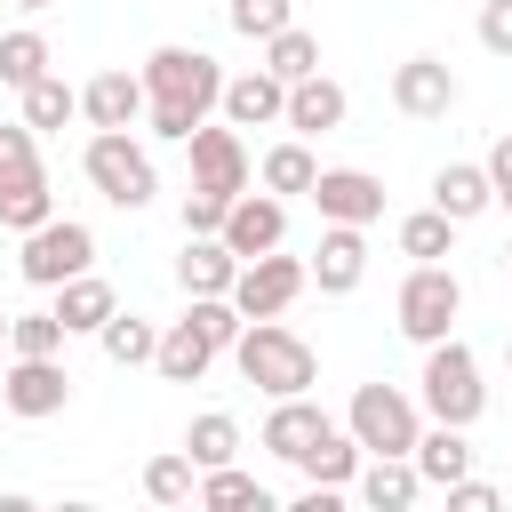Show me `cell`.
<instances>
[{
  "mask_svg": "<svg viewBox=\"0 0 512 512\" xmlns=\"http://www.w3.org/2000/svg\"><path fill=\"white\" fill-rule=\"evenodd\" d=\"M112 312H120V304H112V288H104L96 272H72V280L56 288V320H64L72 336H96V328H104Z\"/></svg>",
  "mask_w": 512,
  "mask_h": 512,
  "instance_id": "23",
  "label": "cell"
},
{
  "mask_svg": "<svg viewBox=\"0 0 512 512\" xmlns=\"http://www.w3.org/2000/svg\"><path fill=\"white\" fill-rule=\"evenodd\" d=\"M496 200H504V208H512V192H496Z\"/></svg>",
  "mask_w": 512,
  "mask_h": 512,
  "instance_id": "48",
  "label": "cell"
},
{
  "mask_svg": "<svg viewBox=\"0 0 512 512\" xmlns=\"http://www.w3.org/2000/svg\"><path fill=\"white\" fill-rule=\"evenodd\" d=\"M144 72H96L88 88H80V112H88V128H136L144 120Z\"/></svg>",
  "mask_w": 512,
  "mask_h": 512,
  "instance_id": "16",
  "label": "cell"
},
{
  "mask_svg": "<svg viewBox=\"0 0 512 512\" xmlns=\"http://www.w3.org/2000/svg\"><path fill=\"white\" fill-rule=\"evenodd\" d=\"M72 112H80V96H72L56 72H40V80L24 88V120H32V128H64Z\"/></svg>",
  "mask_w": 512,
  "mask_h": 512,
  "instance_id": "35",
  "label": "cell"
},
{
  "mask_svg": "<svg viewBox=\"0 0 512 512\" xmlns=\"http://www.w3.org/2000/svg\"><path fill=\"white\" fill-rule=\"evenodd\" d=\"M24 168H40L32 160V120H0V176H24Z\"/></svg>",
  "mask_w": 512,
  "mask_h": 512,
  "instance_id": "40",
  "label": "cell"
},
{
  "mask_svg": "<svg viewBox=\"0 0 512 512\" xmlns=\"http://www.w3.org/2000/svg\"><path fill=\"white\" fill-rule=\"evenodd\" d=\"M200 504H216V512H240V504H256V512H272V496L240 472V464H216V472H200Z\"/></svg>",
  "mask_w": 512,
  "mask_h": 512,
  "instance_id": "34",
  "label": "cell"
},
{
  "mask_svg": "<svg viewBox=\"0 0 512 512\" xmlns=\"http://www.w3.org/2000/svg\"><path fill=\"white\" fill-rule=\"evenodd\" d=\"M448 240H456V216H448V208H416V216H400V256L440 264V256H448Z\"/></svg>",
  "mask_w": 512,
  "mask_h": 512,
  "instance_id": "30",
  "label": "cell"
},
{
  "mask_svg": "<svg viewBox=\"0 0 512 512\" xmlns=\"http://www.w3.org/2000/svg\"><path fill=\"white\" fill-rule=\"evenodd\" d=\"M424 408H432V424H472L480 408H488V384H480V360H472V344H456V336H440V344H424Z\"/></svg>",
  "mask_w": 512,
  "mask_h": 512,
  "instance_id": "3",
  "label": "cell"
},
{
  "mask_svg": "<svg viewBox=\"0 0 512 512\" xmlns=\"http://www.w3.org/2000/svg\"><path fill=\"white\" fill-rule=\"evenodd\" d=\"M312 288V264H296V256H248L240 264V280H232V304H240V320H280L296 296Z\"/></svg>",
  "mask_w": 512,
  "mask_h": 512,
  "instance_id": "8",
  "label": "cell"
},
{
  "mask_svg": "<svg viewBox=\"0 0 512 512\" xmlns=\"http://www.w3.org/2000/svg\"><path fill=\"white\" fill-rule=\"evenodd\" d=\"M224 216H232V200H224V192H208V184H192V192H184V232H224Z\"/></svg>",
  "mask_w": 512,
  "mask_h": 512,
  "instance_id": "39",
  "label": "cell"
},
{
  "mask_svg": "<svg viewBox=\"0 0 512 512\" xmlns=\"http://www.w3.org/2000/svg\"><path fill=\"white\" fill-rule=\"evenodd\" d=\"M304 200L320 208V224H376L384 216V184L368 168H320Z\"/></svg>",
  "mask_w": 512,
  "mask_h": 512,
  "instance_id": "10",
  "label": "cell"
},
{
  "mask_svg": "<svg viewBox=\"0 0 512 512\" xmlns=\"http://www.w3.org/2000/svg\"><path fill=\"white\" fill-rule=\"evenodd\" d=\"M144 496H152V504H192V496H200V464H192L184 448L152 456V464H144Z\"/></svg>",
  "mask_w": 512,
  "mask_h": 512,
  "instance_id": "31",
  "label": "cell"
},
{
  "mask_svg": "<svg viewBox=\"0 0 512 512\" xmlns=\"http://www.w3.org/2000/svg\"><path fill=\"white\" fill-rule=\"evenodd\" d=\"M264 72H280V80H304V72H320V40H312L304 24L272 32V40H264Z\"/></svg>",
  "mask_w": 512,
  "mask_h": 512,
  "instance_id": "32",
  "label": "cell"
},
{
  "mask_svg": "<svg viewBox=\"0 0 512 512\" xmlns=\"http://www.w3.org/2000/svg\"><path fill=\"white\" fill-rule=\"evenodd\" d=\"M8 320H16V312H0V344H8Z\"/></svg>",
  "mask_w": 512,
  "mask_h": 512,
  "instance_id": "45",
  "label": "cell"
},
{
  "mask_svg": "<svg viewBox=\"0 0 512 512\" xmlns=\"http://www.w3.org/2000/svg\"><path fill=\"white\" fill-rule=\"evenodd\" d=\"M320 432H328V416H320V408H312L304 392H288V400H272V416H264L256 448H272V456H288V464H296V456H304V448H312Z\"/></svg>",
  "mask_w": 512,
  "mask_h": 512,
  "instance_id": "19",
  "label": "cell"
},
{
  "mask_svg": "<svg viewBox=\"0 0 512 512\" xmlns=\"http://www.w3.org/2000/svg\"><path fill=\"white\" fill-rule=\"evenodd\" d=\"M48 64H56V56H48V40H40L32 24H24V32H0V88H16V96H24Z\"/></svg>",
  "mask_w": 512,
  "mask_h": 512,
  "instance_id": "29",
  "label": "cell"
},
{
  "mask_svg": "<svg viewBox=\"0 0 512 512\" xmlns=\"http://www.w3.org/2000/svg\"><path fill=\"white\" fill-rule=\"evenodd\" d=\"M232 360H240V376H248L256 392H272V400L312 392V376H320L312 344H304V336H288L280 320H248V328H240V344H232Z\"/></svg>",
  "mask_w": 512,
  "mask_h": 512,
  "instance_id": "2",
  "label": "cell"
},
{
  "mask_svg": "<svg viewBox=\"0 0 512 512\" xmlns=\"http://www.w3.org/2000/svg\"><path fill=\"white\" fill-rule=\"evenodd\" d=\"M480 48L488 56H512V0H488L480 8Z\"/></svg>",
  "mask_w": 512,
  "mask_h": 512,
  "instance_id": "41",
  "label": "cell"
},
{
  "mask_svg": "<svg viewBox=\"0 0 512 512\" xmlns=\"http://www.w3.org/2000/svg\"><path fill=\"white\" fill-rule=\"evenodd\" d=\"M64 400H72V376H64L56 352H48V360H40V352H16V360H8V376H0V408H8V416H32V424H40V416H56Z\"/></svg>",
  "mask_w": 512,
  "mask_h": 512,
  "instance_id": "9",
  "label": "cell"
},
{
  "mask_svg": "<svg viewBox=\"0 0 512 512\" xmlns=\"http://www.w3.org/2000/svg\"><path fill=\"white\" fill-rule=\"evenodd\" d=\"M64 336H72V328L56 320V304H48V312H16V320H8V352H40V360H48V352H64Z\"/></svg>",
  "mask_w": 512,
  "mask_h": 512,
  "instance_id": "36",
  "label": "cell"
},
{
  "mask_svg": "<svg viewBox=\"0 0 512 512\" xmlns=\"http://www.w3.org/2000/svg\"><path fill=\"white\" fill-rule=\"evenodd\" d=\"M144 120H152V136H168V144H192V128L224 104V72H216V56L208 48H152L144 56Z\"/></svg>",
  "mask_w": 512,
  "mask_h": 512,
  "instance_id": "1",
  "label": "cell"
},
{
  "mask_svg": "<svg viewBox=\"0 0 512 512\" xmlns=\"http://www.w3.org/2000/svg\"><path fill=\"white\" fill-rule=\"evenodd\" d=\"M296 16H288V0H232V32H248V40H272V32H288Z\"/></svg>",
  "mask_w": 512,
  "mask_h": 512,
  "instance_id": "38",
  "label": "cell"
},
{
  "mask_svg": "<svg viewBox=\"0 0 512 512\" xmlns=\"http://www.w3.org/2000/svg\"><path fill=\"white\" fill-rule=\"evenodd\" d=\"M392 104H400L408 120H448V112H456V72H448L440 56H408V64L392 72Z\"/></svg>",
  "mask_w": 512,
  "mask_h": 512,
  "instance_id": "13",
  "label": "cell"
},
{
  "mask_svg": "<svg viewBox=\"0 0 512 512\" xmlns=\"http://www.w3.org/2000/svg\"><path fill=\"white\" fill-rule=\"evenodd\" d=\"M208 360H216V344L192 328V312H184L176 328H160V352H152V368H160L168 384H200V376H208Z\"/></svg>",
  "mask_w": 512,
  "mask_h": 512,
  "instance_id": "21",
  "label": "cell"
},
{
  "mask_svg": "<svg viewBox=\"0 0 512 512\" xmlns=\"http://www.w3.org/2000/svg\"><path fill=\"white\" fill-rule=\"evenodd\" d=\"M96 264V232L88 224H72V216H48V224H32L24 232V256H16V272L32 280V288H64L72 272H88Z\"/></svg>",
  "mask_w": 512,
  "mask_h": 512,
  "instance_id": "6",
  "label": "cell"
},
{
  "mask_svg": "<svg viewBox=\"0 0 512 512\" xmlns=\"http://www.w3.org/2000/svg\"><path fill=\"white\" fill-rule=\"evenodd\" d=\"M360 456H368V448H360L352 432H336V424H328L296 464H304V480H312V488H344V480H360Z\"/></svg>",
  "mask_w": 512,
  "mask_h": 512,
  "instance_id": "24",
  "label": "cell"
},
{
  "mask_svg": "<svg viewBox=\"0 0 512 512\" xmlns=\"http://www.w3.org/2000/svg\"><path fill=\"white\" fill-rule=\"evenodd\" d=\"M176 280H184V296H232V280H240V256L224 248V232H184Z\"/></svg>",
  "mask_w": 512,
  "mask_h": 512,
  "instance_id": "15",
  "label": "cell"
},
{
  "mask_svg": "<svg viewBox=\"0 0 512 512\" xmlns=\"http://www.w3.org/2000/svg\"><path fill=\"white\" fill-rule=\"evenodd\" d=\"M400 336L408 344H440L448 328H456V312H464V288H456V272L448 264H416L408 280H400Z\"/></svg>",
  "mask_w": 512,
  "mask_h": 512,
  "instance_id": "7",
  "label": "cell"
},
{
  "mask_svg": "<svg viewBox=\"0 0 512 512\" xmlns=\"http://www.w3.org/2000/svg\"><path fill=\"white\" fill-rule=\"evenodd\" d=\"M504 368H512V336H504Z\"/></svg>",
  "mask_w": 512,
  "mask_h": 512,
  "instance_id": "46",
  "label": "cell"
},
{
  "mask_svg": "<svg viewBox=\"0 0 512 512\" xmlns=\"http://www.w3.org/2000/svg\"><path fill=\"white\" fill-rule=\"evenodd\" d=\"M192 184H208V192H224V200H240L248 192V144H240V128L224 120V128H192Z\"/></svg>",
  "mask_w": 512,
  "mask_h": 512,
  "instance_id": "11",
  "label": "cell"
},
{
  "mask_svg": "<svg viewBox=\"0 0 512 512\" xmlns=\"http://www.w3.org/2000/svg\"><path fill=\"white\" fill-rule=\"evenodd\" d=\"M416 472H424V488L464 480V472H472V440H464V424H432V432H416Z\"/></svg>",
  "mask_w": 512,
  "mask_h": 512,
  "instance_id": "22",
  "label": "cell"
},
{
  "mask_svg": "<svg viewBox=\"0 0 512 512\" xmlns=\"http://www.w3.org/2000/svg\"><path fill=\"white\" fill-rule=\"evenodd\" d=\"M480 168H488V184H496V192H512V128L488 144V160H480Z\"/></svg>",
  "mask_w": 512,
  "mask_h": 512,
  "instance_id": "43",
  "label": "cell"
},
{
  "mask_svg": "<svg viewBox=\"0 0 512 512\" xmlns=\"http://www.w3.org/2000/svg\"><path fill=\"white\" fill-rule=\"evenodd\" d=\"M416 496H424L416 456H368V464H360V504H368V512H408Z\"/></svg>",
  "mask_w": 512,
  "mask_h": 512,
  "instance_id": "20",
  "label": "cell"
},
{
  "mask_svg": "<svg viewBox=\"0 0 512 512\" xmlns=\"http://www.w3.org/2000/svg\"><path fill=\"white\" fill-rule=\"evenodd\" d=\"M192 328H200V336H208L216 352H232L248 320H240V304H232V296H192Z\"/></svg>",
  "mask_w": 512,
  "mask_h": 512,
  "instance_id": "37",
  "label": "cell"
},
{
  "mask_svg": "<svg viewBox=\"0 0 512 512\" xmlns=\"http://www.w3.org/2000/svg\"><path fill=\"white\" fill-rule=\"evenodd\" d=\"M448 504H456V512H496V488L464 472V480H448Z\"/></svg>",
  "mask_w": 512,
  "mask_h": 512,
  "instance_id": "42",
  "label": "cell"
},
{
  "mask_svg": "<svg viewBox=\"0 0 512 512\" xmlns=\"http://www.w3.org/2000/svg\"><path fill=\"white\" fill-rule=\"evenodd\" d=\"M344 88L328 80V72H304V80H288V128L296 136H328V128H344Z\"/></svg>",
  "mask_w": 512,
  "mask_h": 512,
  "instance_id": "18",
  "label": "cell"
},
{
  "mask_svg": "<svg viewBox=\"0 0 512 512\" xmlns=\"http://www.w3.org/2000/svg\"><path fill=\"white\" fill-rule=\"evenodd\" d=\"M48 216H56V192H48L40 168L0 176V224H8V232H32V224H48Z\"/></svg>",
  "mask_w": 512,
  "mask_h": 512,
  "instance_id": "26",
  "label": "cell"
},
{
  "mask_svg": "<svg viewBox=\"0 0 512 512\" xmlns=\"http://www.w3.org/2000/svg\"><path fill=\"white\" fill-rule=\"evenodd\" d=\"M8 8H24V16H40V8H56V0H8Z\"/></svg>",
  "mask_w": 512,
  "mask_h": 512,
  "instance_id": "44",
  "label": "cell"
},
{
  "mask_svg": "<svg viewBox=\"0 0 512 512\" xmlns=\"http://www.w3.org/2000/svg\"><path fill=\"white\" fill-rule=\"evenodd\" d=\"M96 336H104V360H112V368H144V360L160 352V328H152V320H136V312H112Z\"/></svg>",
  "mask_w": 512,
  "mask_h": 512,
  "instance_id": "27",
  "label": "cell"
},
{
  "mask_svg": "<svg viewBox=\"0 0 512 512\" xmlns=\"http://www.w3.org/2000/svg\"><path fill=\"white\" fill-rule=\"evenodd\" d=\"M184 456H192L200 472H216V464H232V456H240V424H232L224 408H208V416H192V432H184Z\"/></svg>",
  "mask_w": 512,
  "mask_h": 512,
  "instance_id": "28",
  "label": "cell"
},
{
  "mask_svg": "<svg viewBox=\"0 0 512 512\" xmlns=\"http://www.w3.org/2000/svg\"><path fill=\"white\" fill-rule=\"evenodd\" d=\"M312 176H320V160L304 152V136H288V144L264 152V192H312Z\"/></svg>",
  "mask_w": 512,
  "mask_h": 512,
  "instance_id": "33",
  "label": "cell"
},
{
  "mask_svg": "<svg viewBox=\"0 0 512 512\" xmlns=\"http://www.w3.org/2000/svg\"><path fill=\"white\" fill-rule=\"evenodd\" d=\"M344 432H352L368 456H416L424 416H416V400H408V392H392V384H360V392H352V408H344Z\"/></svg>",
  "mask_w": 512,
  "mask_h": 512,
  "instance_id": "5",
  "label": "cell"
},
{
  "mask_svg": "<svg viewBox=\"0 0 512 512\" xmlns=\"http://www.w3.org/2000/svg\"><path fill=\"white\" fill-rule=\"evenodd\" d=\"M224 120L232 128H272V120H288V80L280 72H240V80H224Z\"/></svg>",
  "mask_w": 512,
  "mask_h": 512,
  "instance_id": "17",
  "label": "cell"
},
{
  "mask_svg": "<svg viewBox=\"0 0 512 512\" xmlns=\"http://www.w3.org/2000/svg\"><path fill=\"white\" fill-rule=\"evenodd\" d=\"M504 272H512V240H504Z\"/></svg>",
  "mask_w": 512,
  "mask_h": 512,
  "instance_id": "47",
  "label": "cell"
},
{
  "mask_svg": "<svg viewBox=\"0 0 512 512\" xmlns=\"http://www.w3.org/2000/svg\"><path fill=\"white\" fill-rule=\"evenodd\" d=\"M280 240H288V208H280V192H240L232 216H224V248L248 264V256H272Z\"/></svg>",
  "mask_w": 512,
  "mask_h": 512,
  "instance_id": "12",
  "label": "cell"
},
{
  "mask_svg": "<svg viewBox=\"0 0 512 512\" xmlns=\"http://www.w3.org/2000/svg\"><path fill=\"white\" fill-rule=\"evenodd\" d=\"M496 200V184H488V168H464V160H448L440 176H432V208H448L456 224H472L480 208Z\"/></svg>",
  "mask_w": 512,
  "mask_h": 512,
  "instance_id": "25",
  "label": "cell"
},
{
  "mask_svg": "<svg viewBox=\"0 0 512 512\" xmlns=\"http://www.w3.org/2000/svg\"><path fill=\"white\" fill-rule=\"evenodd\" d=\"M368 272V224H328L320 248H312V288L320 296H352Z\"/></svg>",
  "mask_w": 512,
  "mask_h": 512,
  "instance_id": "14",
  "label": "cell"
},
{
  "mask_svg": "<svg viewBox=\"0 0 512 512\" xmlns=\"http://www.w3.org/2000/svg\"><path fill=\"white\" fill-rule=\"evenodd\" d=\"M80 168H88V184H96L112 208H144V200L160 192L152 152H144L128 128H96V136H88V152H80Z\"/></svg>",
  "mask_w": 512,
  "mask_h": 512,
  "instance_id": "4",
  "label": "cell"
}]
</instances>
